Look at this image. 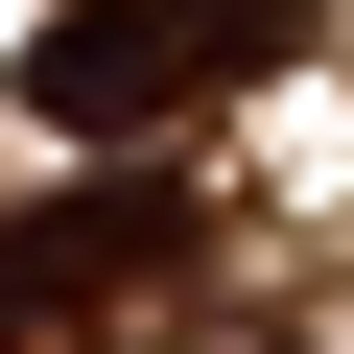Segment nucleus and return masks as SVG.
<instances>
[{"mask_svg": "<svg viewBox=\"0 0 354 354\" xmlns=\"http://www.w3.org/2000/svg\"><path fill=\"white\" fill-rule=\"evenodd\" d=\"M283 48H307V0H71V24L24 48V95H48L71 142H165V118L260 95Z\"/></svg>", "mask_w": 354, "mask_h": 354, "instance_id": "nucleus-1", "label": "nucleus"}, {"mask_svg": "<svg viewBox=\"0 0 354 354\" xmlns=\"http://www.w3.org/2000/svg\"><path fill=\"white\" fill-rule=\"evenodd\" d=\"M142 283H189V189H142V165L0 213V330H95V307H142Z\"/></svg>", "mask_w": 354, "mask_h": 354, "instance_id": "nucleus-2", "label": "nucleus"}]
</instances>
